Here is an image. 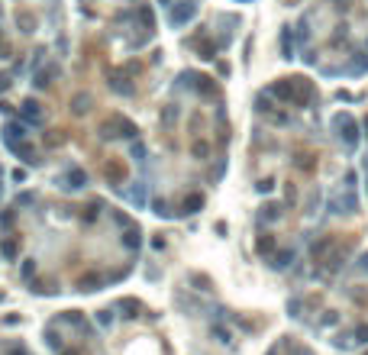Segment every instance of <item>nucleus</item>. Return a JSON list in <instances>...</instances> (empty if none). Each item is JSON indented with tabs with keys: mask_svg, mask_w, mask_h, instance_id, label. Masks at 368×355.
Instances as JSON below:
<instances>
[{
	"mask_svg": "<svg viewBox=\"0 0 368 355\" xmlns=\"http://www.w3.org/2000/svg\"><path fill=\"white\" fill-rule=\"evenodd\" d=\"M365 129H368V123H365Z\"/></svg>",
	"mask_w": 368,
	"mask_h": 355,
	"instance_id": "1",
	"label": "nucleus"
}]
</instances>
